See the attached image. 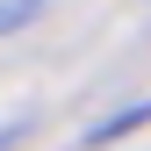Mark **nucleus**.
<instances>
[{
    "instance_id": "1",
    "label": "nucleus",
    "mask_w": 151,
    "mask_h": 151,
    "mask_svg": "<svg viewBox=\"0 0 151 151\" xmlns=\"http://www.w3.org/2000/svg\"><path fill=\"white\" fill-rule=\"evenodd\" d=\"M36 7H43V0H0V29H22V22H36Z\"/></svg>"
},
{
    "instance_id": "2",
    "label": "nucleus",
    "mask_w": 151,
    "mask_h": 151,
    "mask_svg": "<svg viewBox=\"0 0 151 151\" xmlns=\"http://www.w3.org/2000/svg\"><path fill=\"white\" fill-rule=\"evenodd\" d=\"M0 151H7V129H0Z\"/></svg>"
}]
</instances>
